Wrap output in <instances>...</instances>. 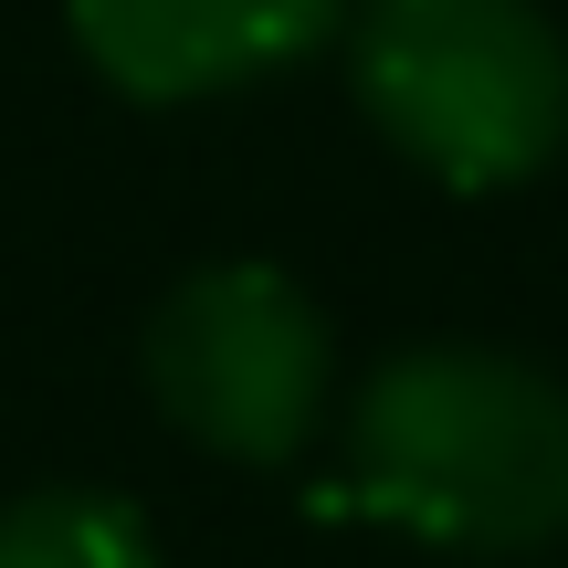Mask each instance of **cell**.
I'll return each instance as SVG.
<instances>
[{"label":"cell","mask_w":568,"mask_h":568,"mask_svg":"<svg viewBox=\"0 0 568 568\" xmlns=\"http://www.w3.org/2000/svg\"><path fill=\"white\" fill-rule=\"evenodd\" d=\"M0 568H159V537L126 495L53 485L0 516Z\"/></svg>","instance_id":"5b68a950"},{"label":"cell","mask_w":568,"mask_h":568,"mask_svg":"<svg viewBox=\"0 0 568 568\" xmlns=\"http://www.w3.org/2000/svg\"><path fill=\"white\" fill-rule=\"evenodd\" d=\"M347 63L379 138L443 190H516L568 138V53L537 0H368Z\"/></svg>","instance_id":"7a4b0ae2"},{"label":"cell","mask_w":568,"mask_h":568,"mask_svg":"<svg viewBox=\"0 0 568 568\" xmlns=\"http://www.w3.org/2000/svg\"><path fill=\"white\" fill-rule=\"evenodd\" d=\"M337 506L464 558L548 548L568 537V389L506 347H410L358 389Z\"/></svg>","instance_id":"6da1fadb"},{"label":"cell","mask_w":568,"mask_h":568,"mask_svg":"<svg viewBox=\"0 0 568 568\" xmlns=\"http://www.w3.org/2000/svg\"><path fill=\"white\" fill-rule=\"evenodd\" d=\"M148 389L190 443L284 464L326 410V316L274 264H201L148 316Z\"/></svg>","instance_id":"3957f363"},{"label":"cell","mask_w":568,"mask_h":568,"mask_svg":"<svg viewBox=\"0 0 568 568\" xmlns=\"http://www.w3.org/2000/svg\"><path fill=\"white\" fill-rule=\"evenodd\" d=\"M337 21V0H74V42L116 95L180 105L295 63Z\"/></svg>","instance_id":"277c9868"}]
</instances>
